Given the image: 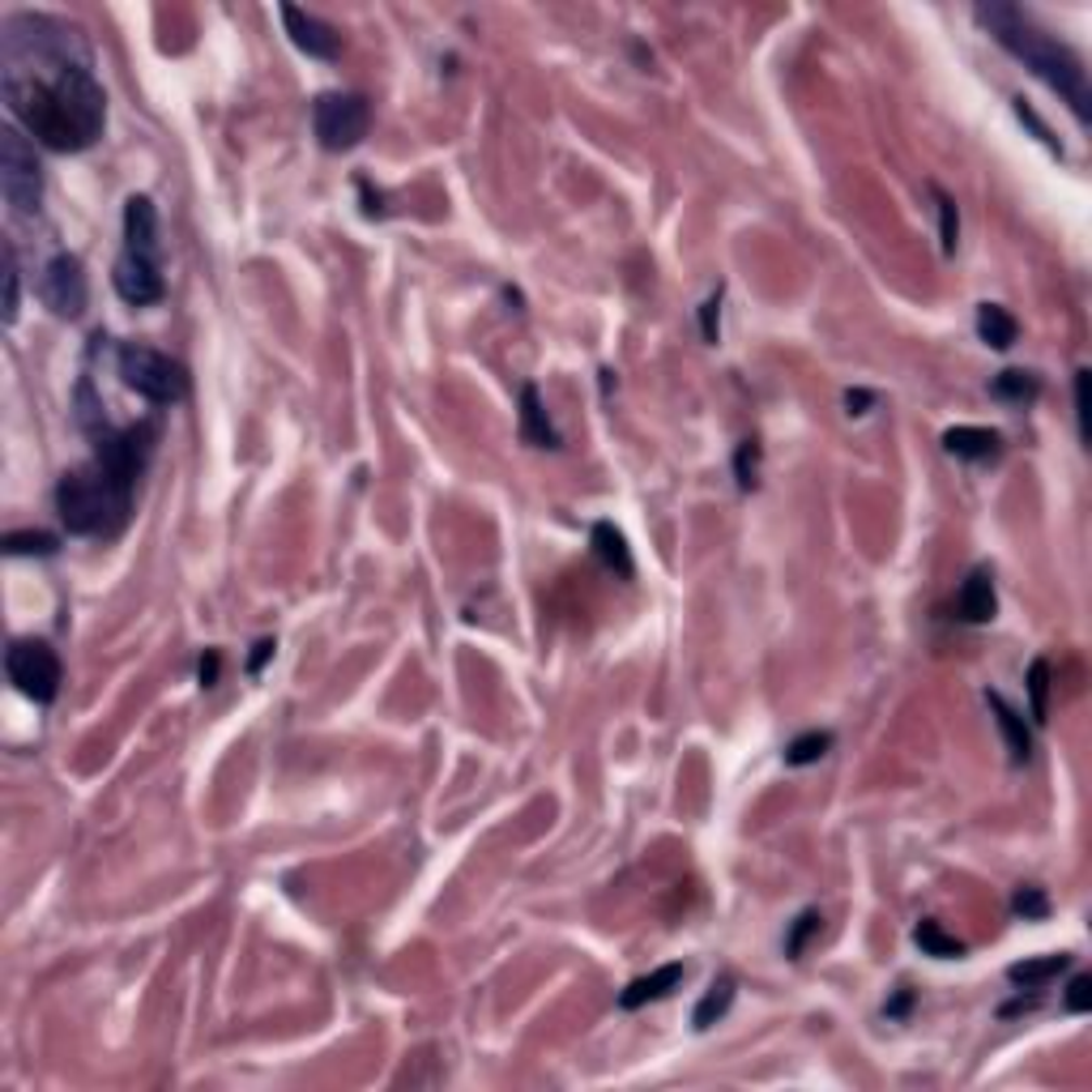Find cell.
Masks as SVG:
<instances>
[{"mask_svg":"<svg viewBox=\"0 0 1092 1092\" xmlns=\"http://www.w3.org/2000/svg\"><path fill=\"white\" fill-rule=\"evenodd\" d=\"M977 338L986 346H994V350H1012L1016 338H1020V325L1003 303H981L977 308Z\"/></svg>","mask_w":1092,"mask_h":1092,"instance_id":"obj_18","label":"cell"},{"mask_svg":"<svg viewBox=\"0 0 1092 1092\" xmlns=\"http://www.w3.org/2000/svg\"><path fill=\"white\" fill-rule=\"evenodd\" d=\"M0 90L13 120L56 154L90 150L103 136L107 99L81 26L52 13H9L0 26Z\"/></svg>","mask_w":1092,"mask_h":1092,"instance_id":"obj_1","label":"cell"},{"mask_svg":"<svg viewBox=\"0 0 1092 1092\" xmlns=\"http://www.w3.org/2000/svg\"><path fill=\"white\" fill-rule=\"evenodd\" d=\"M909 1003H913V994H909V990H900V994H896V999L884 1007V1016H892V1020H896V1016H905V1007H909Z\"/></svg>","mask_w":1092,"mask_h":1092,"instance_id":"obj_38","label":"cell"},{"mask_svg":"<svg viewBox=\"0 0 1092 1092\" xmlns=\"http://www.w3.org/2000/svg\"><path fill=\"white\" fill-rule=\"evenodd\" d=\"M819 931V913L816 909H807L798 922H794V931H790V939H785V955H803V944L811 939Z\"/></svg>","mask_w":1092,"mask_h":1092,"instance_id":"obj_29","label":"cell"},{"mask_svg":"<svg viewBox=\"0 0 1092 1092\" xmlns=\"http://www.w3.org/2000/svg\"><path fill=\"white\" fill-rule=\"evenodd\" d=\"M755 461H759V444H755V440H743V444H739V457H734V470H739V486H743V491L755 486Z\"/></svg>","mask_w":1092,"mask_h":1092,"instance_id":"obj_31","label":"cell"},{"mask_svg":"<svg viewBox=\"0 0 1092 1092\" xmlns=\"http://www.w3.org/2000/svg\"><path fill=\"white\" fill-rule=\"evenodd\" d=\"M0 193L13 213H35L43 202V167L35 158V145L13 125L0 129Z\"/></svg>","mask_w":1092,"mask_h":1092,"instance_id":"obj_5","label":"cell"},{"mask_svg":"<svg viewBox=\"0 0 1092 1092\" xmlns=\"http://www.w3.org/2000/svg\"><path fill=\"white\" fill-rule=\"evenodd\" d=\"M359 193H363V202H367V205H363V213H367V218H376V213H385V205H380V193H376V197H372V188H367V180H359Z\"/></svg>","mask_w":1092,"mask_h":1092,"instance_id":"obj_36","label":"cell"},{"mask_svg":"<svg viewBox=\"0 0 1092 1092\" xmlns=\"http://www.w3.org/2000/svg\"><path fill=\"white\" fill-rule=\"evenodd\" d=\"M913 944L922 948L926 955H935V960H955V955H964V944L955 939V935H948L939 922H918V931H913Z\"/></svg>","mask_w":1092,"mask_h":1092,"instance_id":"obj_22","label":"cell"},{"mask_svg":"<svg viewBox=\"0 0 1092 1092\" xmlns=\"http://www.w3.org/2000/svg\"><path fill=\"white\" fill-rule=\"evenodd\" d=\"M730 1003H734V977L730 973H722L713 986H708V994L696 1003V1012H691V1024L704 1032V1028H713V1024L722 1020L726 1012H730Z\"/></svg>","mask_w":1092,"mask_h":1092,"instance_id":"obj_21","label":"cell"},{"mask_svg":"<svg viewBox=\"0 0 1092 1092\" xmlns=\"http://www.w3.org/2000/svg\"><path fill=\"white\" fill-rule=\"evenodd\" d=\"M1067 1012H1076V1016H1084L1092 1007V977L1089 973H1080V977H1071V986H1067Z\"/></svg>","mask_w":1092,"mask_h":1092,"instance_id":"obj_30","label":"cell"},{"mask_svg":"<svg viewBox=\"0 0 1092 1092\" xmlns=\"http://www.w3.org/2000/svg\"><path fill=\"white\" fill-rule=\"evenodd\" d=\"M990 393H994L999 402H1007V406H1028V402L1041 398V380H1037L1032 372L1012 367V372H999V376L990 380Z\"/></svg>","mask_w":1092,"mask_h":1092,"instance_id":"obj_19","label":"cell"},{"mask_svg":"<svg viewBox=\"0 0 1092 1092\" xmlns=\"http://www.w3.org/2000/svg\"><path fill=\"white\" fill-rule=\"evenodd\" d=\"M218 666H222V658H218V649H209L202 658V666H197V679H202V687H213L218 682Z\"/></svg>","mask_w":1092,"mask_h":1092,"instance_id":"obj_34","label":"cell"},{"mask_svg":"<svg viewBox=\"0 0 1092 1092\" xmlns=\"http://www.w3.org/2000/svg\"><path fill=\"white\" fill-rule=\"evenodd\" d=\"M1028 696H1032V722L1041 726L1050 713V662L1045 658H1037L1028 666Z\"/></svg>","mask_w":1092,"mask_h":1092,"instance_id":"obj_24","label":"cell"},{"mask_svg":"<svg viewBox=\"0 0 1092 1092\" xmlns=\"http://www.w3.org/2000/svg\"><path fill=\"white\" fill-rule=\"evenodd\" d=\"M682 977H687L682 964H662V968L636 977V981L619 994V1007H623V1012H636V1007H645V1003H658V999H666L671 990H679Z\"/></svg>","mask_w":1092,"mask_h":1092,"instance_id":"obj_13","label":"cell"},{"mask_svg":"<svg viewBox=\"0 0 1092 1092\" xmlns=\"http://www.w3.org/2000/svg\"><path fill=\"white\" fill-rule=\"evenodd\" d=\"M112 286H116V295L125 299V303H133V308H150V303H158L162 299V261H141V257H129V252H120V261H116V270H112Z\"/></svg>","mask_w":1092,"mask_h":1092,"instance_id":"obj_9","label":"cell"},{"mask_svg":"<svg viewBox=\"0 0 1092 1092\" xmlns=\"http://www.w3.org/2000/svg\"><path fill=\"white\" fill-rule=\"evenodd\" d=\"M1071 964V955L1058 952V955H1041V960H1024V964H1012L1007 968V977H1012V986H1020V990H1041L1045 981H1054L1063 968Z\"/></svg>","mask_w":1092,"mask_h":1092,"instance_id":"obj_20","label":"cell"},{"mask_svg":"<svg viewBox=\"0 0 1092 1092\" xmlns=\"http://www.w3.org/2000/svg\"><path fill=\"white\" fill-rule=\"evenodd\" d=\"M1089 380L1092 372L1080 367L1076 372V422H1080V440H1089Z\"/></svg>","mask_w":1092,"mask_h":1092,"instance_id":"obj_32","label":"cell"},{"mask_svg":"<svg viewBox=\"0 0 1092 1092\" xmlns=\"http://www.w3.org/2000/svg\"><path fill=\"white\" fill-rule=\"evenodd\" d=\"M871 402H875V398H871L867 389H849V393H845V406H849V414H867Z\"/></svg>","mask_w":1092,"mask_h":1092,"instance_id":"obj_35","label":"cell"},{"mask_svg":"<svg viewBox=\"0 0 1092 1092\" xmlns=\"http://www.w3.org/2000/svg\"><path fill=\"white\" fill-rule=\"evenodd\" d=\"M977 22L999 39V48H1007L1016 61L1032 68L1084 125L1089 120V77L1080 56L1058 43L1054 35H1045L1028 13H1020L1016 4H977Z\"/></svg>","mask_w":1092,"mask_h":1092,"instance_id":"obj_2","label":"cell"},{"mask_svg":"<svg viewBox=\"0 0 1092 1092\" xmlns=\"http://www.w3.org/2000/svg\"><path fill=\"white\" fill-rule=\"evenodd\" d=\"M999 614V598H994V572L990 568H973L968 581L955 594V619L964 623H990Z\"/></svg>","mask_w":1092,"mask_h":1092,"instance_id":"obj_12","label":"cell"},{"mask_svg":"<svg viewBox=\"0 0 1092 1092\" xmlns=\"http://www.w3.org/2000/svg\"><path fill=\"white\" fill-rule=\"evenodd\" d=\"M282 22H286L290 43H295L299 52H308L312 61H338L341 56V35L329 22H321L316 13H303V9H295V4H282Z\"/></svg>","mask_w":1092,"mask_h":1092,"instance_id":"obj_10","label":"cell"},{"mask_svg":"<svg viewBox=\"0 0 1092 1092\" xmlns=\"http://www.w3.org/2000/svg\"><path fill=\"white\" fill-rule=\"evenodd\" d=\"M265 658H273V640H257V653H252V662H248V675H257V671L265 666Z\"/></svg>","mask_w":1092,"mask_h":1092,"instance_id":"obj_37","label":"cell"},{"mask_svg":"<svg viewBox=\"0 0 1092 1092\" xmlns=\"http://www.w3.org/2000/svg\"><path fill=\"white\" fill-rule=\"evenodd\" d=\"M312 129H316V141L334 154L354 150L372 129V103L350 90H329L312 103Z\"/></svg>","mask_w":1092,"mask_h":1092,"instance_id":"obj_6","label":"cell"},{"mask_svg":"<svg viewBox=\"0 0 1092 1092\" xmlns=\"http://www.w3.org/2000/svg\"><path fill=\"white\" fill-rule=\"evenodd\" d=\"M125 252L141 261H158V209L150 197L125 202Z\"/></svg>","mask_w":1092,"mask_h":1092,"instance_id":"obj_11","label":"cell"},{"mask_svg":"<svg viewBox=\"0 0 1092 1092\" xmlns=\"http://www.w3.org/2000/svg\"><path fill=\"white\" fill-rule=\"evenodd\" d=\"M521 440L534 444V448H559V444H563L559 431L550 427V418H546L538 385H525V389H521Z\"/></svg>","mask_w":1092,"mask_h":1092,"instance_id":"obj_15","label":"cell"},{"mask_svg":"<svg viewBox=\"0 0 1092 1092\" xmlns=\"http://www.w3.org/2000/svg\"><path fill=\"white\" fill-rule=\"evenodd\" d=\"M931 193H935V205H939V235H944V252L952 257L955 244H960V239H955V235H960V218H955V202H952V197H948V193H944V188H931Z\"/></svg>","mask_w":1092,"mask_h":1092,"instance_id":"obj_26","label":"cell"},{"mask_svg":"<svg viewBox=\"0 0 1092 1092\" xmlns=\"http://www.w3.org/2000/svg\"><path fill=\"white\" fill-rule=\"evenodd\" d=\"M717 321H722V290L704 303V312H700V325H704V341H717Z\"/></svg>","mask_w":1092,"mask_h":1092,"instance_id":"obj_33","label":"cell"},{"mask_svg":"<svg viewBox=\"0 0 1092 1092\" xmlns=\"http://www.w3.org/2000/svg\"><path fill=\"white\" fill-rule=\"evenodd\" d=\"M944 448L960 461H990V457H999L1003 440L990 427H952V431H944Z\"/></svg>","mask_w":1092,"mask_h":1092,"instance_id":"obj_14","label":"cell"},{"mask_svg":"<svg viewBox=\"0 0 1092 1092\" xmlns=\"http://www.w3.org/2000/svg\"><path fill=\"white\" fill-rule=\"evenodd\" d=\"M56 534H43V530H22V534H9L4 538V550L9 555H56Z\"/></svg>","mask_w":1092,"mask_h":1092,"instance_id":"obj_25","label":"cell"},{"mask_svg":"<svg viewBox=\"0 0 1092 1092\" xmlns=\"http://www.w3.org/2000/svg\"><path fill=\"white\" fill-rule=\"evenodd\" d=\"M17 321V257H13V244L4 248V325Z\"/></svg>","mask_w":1092,"mask_h":1092,"instance_id":"obj_28","label":"cell"},{"mask_svg":"<svg viewBox=\"0 0 1092 1092\" xmlns=\"http://www.w3.org/2000/svg\"><path fill=\"white\" fill-rule=\"evenodd\" d=\"M4 671L9 682L35 704H52L61 691V658L43 640H13L4 653Z\"/></svg>","mask_w":1092,"mask_h":1092,"instance_id":"obj_7","label":"cell"},{"mask_svg":"<svg viewBox=\"0 0 1092 1092\" xmlns=\"http://www.w3.org/2000/svg\"><path fill=\"white\" fill-rule=\"evenodd\" d=\"M39 295H43V303H48L56 316L77 321V316L86 312V299H90V286H86V270H81V261H77L73 252L52 257V261L43 265V277H39Z\"/></svg>","mask_w":1092,"mask_h":1092,"instance_id":"obj_8","label":"cell"},{"mask_svg":"<svg viewBox=\"0 0 1092 1092\" xmlns=\"http://www.w3.org/2000/svg\"><path fill=\"white\" fill-rule=\"evenodd\" d=\"M136 474L107 457H90L56 482V512L77 538H116L133 517Z\"/></svg>","mask_w":1092,"mask_h":1092,"instance_id":"obj_3","label":"cell"},{"mask_svg":"<svg viewBox=\"0 0 1092 1092\" xmlns=\"http://www.w3.org/2000/svg\"><path fill=\"white\" fill-rule=\"evenodd\" d=\"M594 555H598V563L607 568V572H614V576H632L636 572V563H632V550H627V538L614 530L611 521H598L594 525Z\"/></svg>","mask_w":1092,"mask_h":1092,"instance_id":"obj_17","label":"cell"},{"mask_svg":"<svg viewBox=\"0 0 1092 1092\" xmlns=\"http://www.w3.org/2000/svg\"><path fill=\"white\" fill-rule=\"evenodd\" d=\"M986 704H990V713H994V722H999V730H1003V739H1007V755H1012V764H1028V755H1032V734H1028V726H1024V717L999 696V691H990L986 696Z\"/></svg>","mask_w":1092,"mask_h":1092,"instance_id":"obj_16","label":"cell"},{"mask_svg":"<svg viewBox=\"0 0 1092 1092\" xmlns=\"http://www.w3.org/2000/svg\"><path fill=\"white\" fill-rule=\"evenodd\" d=\"M1012 909L1020 913L1024 922H1041L1045 913H1050V900H1045V892L1037 884H1028V887H1020L1016 896H1012Z\"/></svg>","mask_w":1092,"mask_h":1092,"instance_id":"obj_27","label":"cell"},{"mask_svg":"<svg viewBox=\"0 0 1092 1092\" xmlns=\"http://www.w3.org/2000/svg\"><path fill=\"white\" fill-rule=\"evenodd\" d=\"M116 372H120V380H125L133 393H141V398L154 402V406H176V402H184V393H188V367L176 363V359L162 354V350L141 346V341H125V346L116 350Z\"/></svg>","mask_w":1092,"mask_h":1092,"instance_id":"obj_4","label":"cell"},{"mask_svg":"<svg viewBox=\"0 0 1092 1092\" xmlns=\"http://www.w3.org/2000/svg\"><path fill=\"white\" fill-rule=\"evenodd\" d=\"M832 748V734L828 730H811V734H803V739H794L790 748H785V764H794V768H803V764H816L823 759Z\"/></svg>","mask_w":1092,"mask_h":1092,"instance_id":"obj_23","label":"cell"}]
</instances>
